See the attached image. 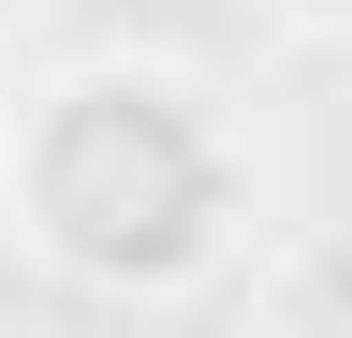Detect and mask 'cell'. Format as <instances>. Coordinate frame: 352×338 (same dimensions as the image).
Instances as JSON below:
<instances>
[{
    "instance_id": "cell-2",
    "label": "cell",
    "mask_w": 352,
    "mask_h": 338,
    "mask_svg": "<svg viewBox=\"0 0 352 338\" xmlns=\"http://www.w3.org/2000/svg\"><path fill=\"white\" fill-rule=\"evenodd\" d=\"M294 309H352V250H323V265L294 279Z\"/></svg>"
},
{
    "instance_id": "cell-1",
    "label": "cell",
    "mask_w": 352,
    "mask_h": 338,
    "mask_svg": "<svg viewBox=\"0 0 352 338\" xmlns=\"http://www.w3.org/2000/svg\"><path fill=\"white\" fill-rule=\"evenodd\" d=\"M0 221L44 279L162 309L206 294L250 235V147L176 59H59L0 133Z\"/></svg>"
}]
</instances>
